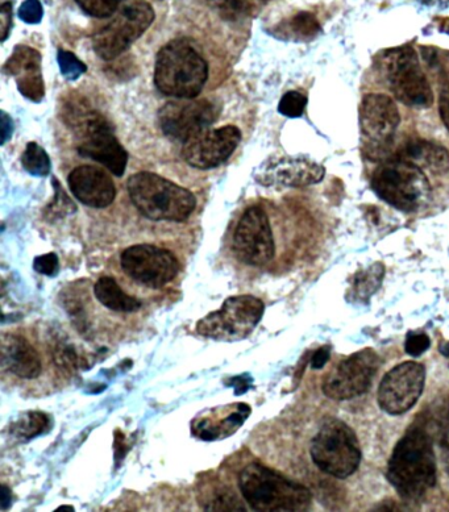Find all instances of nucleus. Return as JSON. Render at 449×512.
<instances>
[{
	"label": "nucleus",
	"instance_id": "nucleus-15",
	"mask_svg": "<svg viewBox=\"0 0 449 512\" xmlns=\"http://www.w3.org/2000/svg\"><path fill=\"white\" fill-rule=\"evenodd\" d=\"M234 251L249 266H264L276 255V244L268 215L259 206L249 207L239 220L234 236Z\"/></svg>",
	"mask_w": 449,
	"mask_h": 512
},
{
	"label": "nucleus",
	"instance_id": "nucleus-4",
	"mask_svg": "<svg viewBox=\"0 0 449 512\" xmlns=\"http://www.w3.org/2000/svg\"><path fill=\"white\" fill-rule=\"evenodd\" d=\"M127 189L137 210L156 222H185L197 206L190 190L155 173L133 174Z\"/></svg>",
	"mask_w": 449,
	"mask_h": 512
},
{
	"label": "nucleus",
	"instance_id": "nucleus-25",
	"mask_svg": "<svg viewBox=\"0 0 449 512\" xmlns=\"http://www.w3.org/2000/svg\"><path fill=\"white\" fill-rule=\"evenodd\" d=\"M384 265L377 262L365 269L364 272L356 274L352 285V297L355 301H368L378 289H380L382 280H384Z\"/></svg>",
	"mask_w": 449,
	"mask_h": 512
},
{
	"label": "nucleus",
	"instance_id": "nucleus-21",
	"mask_svg": "<svg viewBox=\"0 0 449 512\" xmlns=\"http://www.w3.org/2000/svg\"><path fill=\"white\" fill-rule=\"evenodd\" d=\"M2 368L22 378L35 380L43 370L41 357L36 348L24 336L7 333L2 337Z\"/></svg>",
	"mask_w": 449,
	"mask_h": 512
},
{
	"label": "nucleus",
	"instance_id": "nucleus-2",
	"mask_svg": "<svg viewBox=\"0 0 449 512\" xmlns=\"http://www.w3.org/2000/svg\"><path fill=\"white\" fill-rule=\"evenodd\" d=\"M245 502L259 512H301L311 507L310 490L290 481L260 462H251L239 474Z\"/></svg>",
	"mask_w": 449,
	"mask_h": 512
},
{
	"label": "nucleus",
	"instance_id": "nucleus-30",
	"mask_svg": "<svg viewBox=\"0 0 449 512\" xmlns=\"http://www.w3.org/2000/svg\"><path fill=\"white\" fill-rule=\"evenodd\" d=\"M205 509L209 511H245V507L238 497L226 489L212 491L211 497L206 495Z\"/></svg>",
	"mask_w": 449,
	"mask_h": 512
},
{
	"label": "nucleus",
	"instance_id": "nucleus-37",
	"mask_svg": "<svg viewBox=\"0 0 449 512\" xmlns=\"http://www.w3.org/2000/svg\"><path fill=\"white\" fill-rule=\"evenodd\" d=\"M430 337L424 333H409L405 341V351L411 357L422 356L430 348Z\"/></svg>",
	"mask_w": 449,
	"mask_h": 512
},
{
	"label": "nucleus",
	"instance_id": "nucleus-26",
	"mask_svg": "<svg viewBox=\"0 0 449 512\" xmlns=\"http://www.w3.org/2000/svg\"><path fill=\"white\" fill-rule=\"evenodd\" d=\"M49 428L48 416L39 411H29L12 424V434L18 439L28 441L44 434Z\"/></svg>",
	"mask_w": 449,
	"mask_h": 512
},
{
	"label": "nucleus",
	"instance_id": "nucleus-35",
	"mask_svg": "<svg viewBox=\"0 0 449 512\" xmlns=\"http://www.w3.org/2000/svg\"><path fill=\"white\" fill-rule=\"evenodd\" d=\"M54 361L58 368L65 370V372H74L78 368V356L76 351L70 345H58L54 349Z\"/></svg>",
	"mask_w": 449,
	"mask_h": 512
},
{
	"label": "nucleus",
	"instance_id": "nucleus-29",
	"mask_svg": "<svg viewBox=\"0 0 449 512\" xmlns=\"http://www.w3.org/2000/svg\"><path fill=\"white\" fill-rule=\"evenodd\" d=\"M430 432L432 439L438 443L440 459L449 474V407L439 412Z\"/></svg>",
	"mask_w": 449,
	"mask_h": 512
},
{
	"label": "nucleus",
	"instance_id": "nucleus-16",
	"mask_svg": "<svg viewBox=\"0 0 449 512\" xmlns=\"http://www.w3.org/2000/svg\"><path fill=\"white\" fill-rule=\"evenodd\" d=\"M401 123L396 102L385 94L365 95L360 107V126L369 151L381 153L392 143L394 133Z\"/></svg>",
	"mask_w": 449,
	"mask_h": 512
},
{
	"label": "nucleus",
	"instance_id": "nucleus-40",
	"mask_svg": "<svg viewBox=\"0 0 449 512\" xmlns=\"http://www.w3.org/2000/svg\"><path fill=\"white\" fill-rule=\"evenodd\" d=\"M331 357V348L330 347H322L319 348L317 352L314 353V356L311 357V368L314 370H319L326 366L328 360Z\"/></svg>",
	"mask_w": 449,
	"mask_h": 512
},
{
	"label": "nucleus",
	"instance_id": "nucleus-44",
	"mask_svg": "<svg viewBox=\"0 0 449 512\" xmlns=\"http://www.w3.org/2000/svg\"><path fill=\"white\" fill-rule=\"evenodd\" d=\"M234 381L238 382L239 385H234L236 389V395H240L245 393L249 389V380H244V378H234Z\"/></svg>",
	"mask_w": 449,
	"mask_h": 512
},
{
	"label": "nucleus",
	"instance_id": "nucleus-32",
	"mask_svg": "<svg viewBox=\"0 0 449 512\" xmlns=\"http://www.w3.org/2000/svg\"><path fill=\"white\" fill-rule=\"evenodd\" d=\"M224 18L231 20L243 18L251 12V3L248 0H206Z\"/></svg>",
	"mask_w": 449,
	"mask_h": 512
},
{
	"label": "nucleus",
	"instance_id": "nucleus-46",
	"mask_svg": "<svg viewBox=\"0 0 449 512\" xmlns=\"http://www.w3.org/2000/svg\"><path fill=\"white\" fill-rule=\"evenodd\" d=\"M62 510H65V511H74V507H70V506H61V507H58L57 511H62Z\"/></svg>",
	"mask_w": 449,
	"mask_h": 512
},
{
	"label": "nucleus",
	"instance_id": "nucleus-33",
	"mask_svg": "<svg viewBox=\"0 0 449 512\" xmlns=\"http://www.w3.org/2000/svg\"><path fill=\"white\" fill-rule=\"evenodd\" d=\"M307 106V98L298 91H289L278 104V111L286 118H301Z\"/></svg>",
	"mask_w": 449,
	"mask_h": 512
},
{
	"label": "nucleus",
	"instance_id": "nucleus-8",
	"mask_svg": "<svg viewBox=\"0 0 449 512\" xmlns=\"http://www.w3.org/2000/svg\"><path fill=\"white\" fill-rule=\"evenodd\" d=\"M381 66L386 82L399 102L413 108L432 106L434 93L413 48L401 47L386 52Z\"/></svg>",
	"mask_w": 449,
	"mask_h": 512
},
{
	"label": "nucleus",
	"instance_id": "nucleus-1",
	"mask_svg": "<svg viewBox=\"0 0 449 512\" xmlns=\"http://www.w3.org/2000/svg\"><path fill=\"white\" fill-rule=\"evenodd\" d=\"M434 439L421 424H415L398 441L386 477L402 498L418 501L436 485L438 464Z\"/></svg>",
	"mask_w": 449,
	"mask_h": 512
},
{
	"label": "nucleus",
	"instance_id": "nucleus-18",
	"mask_svg": "<svg viewBox=\"0 0 449 512\" xmlns=\"http://www.w3.org/2000/svg\"><path fill=\"white\" fill-rule=\"evenodd\" d=\"M326 169L307 158L282 157L265 162L257 170L256 180L265 186L305 187L323 180Z\"/></svg>",
	"mask_w": 449,
	"mask_h": 512
},
{
	"label": "nucleus",
	"instance_id": "nucleus-41",
	"mask_svg": "<svg viewBox=\"0 0 449 512\" xmlns=\"http://www.w3.org/2000/svg\"><path fill=\"white\" fill-rule=\"evenodd\" d=\"M439 111L444 126H446L449 131V85L444 87L442 94H440Z\"/></svg>",
	"mask_w": 449,
	"mask_h": 512
},
{
	"label": "nucleus",
	"instance_id": "nucleus-5",
	"mask_svg": "<svg viewBox=\"0 0 449 512\" xmlns=\"http://www.w3.org/2000/svg\"><path fill=\"white\" fill-rule=\"evenodd\" d=\"M374 193L403 212H414L426 205L431 186L423 170L407 158H389L382 162L372 177Z\"/></svg>",
	"mask_w": 449,
	"mask_h": 512
},
{
	"label": "nucleus",
	"instance_id": "nucleus-38",
	"mask_svg": "<svg viewBox=\"0 0 449 512\" xmlns=\"http://www.w3.org/2000/svg\"><path fill=\"white\" fill-rule=\"evenodd\" d=\"M58 257L56 253H48V255L39 256L33 261V269L37 273L44 274V276L54 277L58 273Z\"/></svg>",
	"mask_w": 449,
	"mask_h": 512
},
{
	"label": "nucleus",
	"instance_id": "nucleus-13",
	"mask_svg": "<svg viewBox=\"0 0 449 512\" xmlns=\"http://www.w3.org/2000/svg\"><path fill=\"white\" fill-rule=\"evenodd\" d=\"M220 108L210 99H180L166 103L159 112L161 131L170 139L190 140L209 129L218 119Z\"/></svg>",
	"mask_w": 449,
	"mask_h": 512
},
{
	"label": "nucleus",
	"instance_id": "nucleus-23",
	"mask_svg": "<svg viewBox=\"0 0 449 512\" xmlns=\"http://www.w3.org/2000/svg\"><path fill=\"white\" fill-rule=\"evenodd\" d=\"M407 160L413 161L421 169L432 173H444L449 168V153L442 145L432 141L417 139L410 141L405 149Z\"/></svg>",
	"mask_w": 449,
	"mask_h": 512
},
{
	"label": "nucleus",
	"instance_id": "nucleus-12",
	"mask_svg": "<svg viewBox=\"0 0 449 512\" xmlns=\"http://www.w3.org/2000/svg\"><path fill=\"white\" fill-rule=\"evenodd\" d=\"M380 365V357L370 348L353 353L324 378L323 393L334 401L359 398L372 386Z\"/></svg>",
	"mask_w": 449,
	"mask_h": 512
},
{
	"label": "nucleus",
	"instance_id": "nucleus-10",
	"mask_svg": "<svg viewBox=\"0 0 449 512\" xmlns=\"http://www.w3.org/2000/svg\"><path fill=\"white\" fill-rule=\"evenodd\" d=\"M155 16V10L147 2H133L124 7L108 26L94 36L95 53L102 60H115L144 35L155 22Z\"/></svg>",
	"mask_w": 449,
	"mask_h": 512
},
{
	"label": "nucleus",
	"instance_id": "nucleus-9",
	"mask_svg": "<svg viewBox=\"0 0 449 512\" xmlns=\"http://www.w3.org/2000/svg\"><path fill=\"white\" fill-rule=\"evenodd\" d=\"M69 119L72 120L73 126L80 129L82 133L78 153L82 157L99 162L114 176L122 177L126 172L128 154L116 139L107 120L97 112L85 110L74 111Z\"/></svg>",
	"mask_w": 449,
	"mask_h": 512
},
{
	"label": "nucleus",
	"instance_id": "nucleus-31",
	"mask_svg": "<svg viewBox=\"0 0 449 512\" xmlns=\"http://www.w3.org/2000/svg\"><path fill=\"white\" fill-rule=\"evenodd\" d=\"M85 14L93 18L105 19L114 15L126 0H76Z\"/></svg>",
	"mask_w": 449,
	"mask_h": 512
},
{
	"label": "nucleus",
	"instance_id": "nucleus-6",
	"mask_svg": "<svg viewBox=\"0 0 449 512\" xmlns=\"http://www.w3.org/2000/svg\"><path fill=\"white\" fill-rule=\"evenodd\" d=\"M310 455L319 470L339 480L355 474L363 457L355 431L338 419L323 424L311 441Z\"/></svg>",
	"mask_w": 449,
	"mask_h": 512
},
{
	"label": "nucleus",
	"instance_id": "nucleus-45",
	"mask_svg": "<svg viewBox=\"0 0 449 512\" xmlns=\"http://www.w3.org/2000/svg\"><path fill=\"white\" fill-rule=\"evenodd\" d=\"M419 2L428 7H446L449 4V0H419Z\"/></svg>",
	"mask_w": 449,
	"mask_h": 512
},
{
	"label": "nucleus",
	"instance_id": "nucleus-14",
	"mask_svg": "<svg viewBox=\"0 0 449 512\" xmlns=\"http://www.w3.org/2000/svg\"><path fill=\"white\" fill-rule=\"evenodd\" d=\"M426 369L415 361L403 362L382 378L378 387V405L390 415L409 412L423 393Z\"/></svg>",
	"mask_w": 449,
	"mask_h": 512
},
{
	"label": "nucleus",
	"instance_id": "nucleus-20",
	"mask_svg": "<svg viewBox=\"0 0 449 512\" xmlns=\"http://www.w3.org/2000/svg\"><path fill=\"white\" fill-rule=\"evenodd\" d=\"M4 72L15 78L20 93L29 101L40 102L44 98L41 56L35 49L18 45L4 65Z\"/></svg>",
	"mask_w": 449,
	"mask_h": 512
},
{
	"label": "nucleus",
	"instance_id": "nucleus-11",
	"mask_svg": "<svg viewBox=\"0 0 449 512\" xmlns=\"http://www.w3.org/2000/svg\"><path fill=\"white\" fill-rule=\"evenodd\" d=\"M123 272L148 289L159 290L180 272V261L168 249L151 244L132 245L120 257Z\"/></svg>",
	"mask_w": 449,
	"mask_h": 512
},
{
	"label": "nucleus",
	"instance_id": "nucleus-27",
	"mask_svg": "<svg viewBox=\"0 0 449 512\" xmlns=\"http://www.w3.org/2000/svg\"><path fill=\"white\" fill-rule=\"evenodd\" d=\"M285 35L294 40H309L317 36L320 26L317 18L309 12H299L284 24Z\"/></svg>",
	"mask_w": 449,
	"mask_h": 512
},
{
	"label": "nucleus",
	"instance_id": "nucleus-19",
	"mask_svg": "<svg viewBox=\"0 0 449 512\" xmlns=\"http://www.w3.org/2000/svg\"><path fill=\"white\" fill-rule=\"evenodd\" d=\"M68 182L74 197L89 207H108L116 197L114 181L105 170L99 169L97 166H78L70 173Z\"/></svg>",
	"mask_w": 449,
	"mask_h": 512
},
{
	"label": "nucleus",
	"instance_id": "nucleus-34",
	"mask_svg": "<svg viewBox=\"0 0 449 512\" xmlns=\"http://www.w3.org/2000/svg\"><path fill=\"white\" fill-rule=\"evenodd\" d=\"M58 65H60V70L62 76L69 81H76V79L80 78L82 74L86 73V65L77 58L76 54L68 51H60L58 52Z\"/></svg>",
	"mask_w": 449,
	"mask_h": 512
},
{
	"label": "nucleus",
	"instance_id": "nucleus-3",
	"mask_svg": "<svg viewBox=\"0 0 449 512\" xmlns=\"http://www.w3.org/2000/svg\"><path fill=\"white\" fill-rule=\"evenodd\" d=\"M209 79V65L193 43L176 39L166 44L156 58L155 82L162 94L194 99Z\"/></svg>",
	"mask_w": 449,
	"mask_h": 512
},
{
	"label": "nucleus",
	"instance_id": "nucleus-28",
	"mask_svg": "<svg viewBox=\"0 0 449 512\" xmlns=\"http://www.w3.org/2000/svg\"><path fill=\"white\" fill-rule=\"evenodd\" d=\"M23 168L35 177H47L51 173V158L39 144L28 143L22 157Z\"/></svg>",
	"mask_w": 449,
	"mask_h": 512
},
{
	"label": "nucleus",
	"instance_id": "nucleus-43",
	"mask_svg": "<svg viewBox=\"0 0 449 512\" xmlns=\"http://www.w3.org/2000/svg\"><path fill=\"white\" fill-rule=\"evenodd\" d=\"M0 503H2V510H7L11 506V490L6 485H2L0 490Z\"/></svg>",
	"mask_w": 449,
	"mask_h": 512
},
{
	"label": "nucleus",
	"instance_id": "nucleus-39",
	"mask_svg": "<svg viewBox=\"0 0 449 512\" xmlns=\"http://www.w3.org/2000/svg\"><path fill=\"white\" fill-rule=\"evenodd\" d=\"M12 26V3H3L2 10H0V31H2V41H6L10 35Z\"/></svg>",
	"mask_w": 449,
	"mask_h": 512
},
{
	"label": "nucleus",
	"instance_id": "nucleus-24",
	"mask_svg": "<svg viewBox=\"0 0 449 512\" xmlns=\"http://www.w3.org/2000/svg\"><path fill=\"white\" fill-rule=\"evenodd\" d=\"M94 295L99 303L115 312H136L141 308L139 299L124 293L119 283L111 277L99 278L94 285Z\"/></svg>",
	"mask_w": 449,
	"mask_h": 512
},
{
	"label": "nucleus",
	"instance_id": "nucleus-36",
	"mask_svg": "<svg viewBox=\"0 0 449 512\" xmlns=\"http://www.w3.org/2000/svg\"><path fill=\"white\" fill-rule=\"evenodd\" d=\"M44 8L40 0H24L19 8V18L27 24H39L43 20Z\"/></svg>",
	"mask_w": 449,
	"mask_h": 512
},
{
	"label": "nucleus",
	"instance_id": "nucleus-7",
	"mask_svg": "<svg viewBox=\"0 0 449 512\" xmlns=\"http://www.w3.org/2000/svg\"><path fill=\"white\" fill-rule=\"evenodd\" d=\"M265 305L253 295H236L224 301L218 311L210 312L197 323V332L207 339L238 341L251 335L263 319Z\"/></svg>",
	"mask_w": 449,
	"mask_h": 512
},
{
	"label": "nucleus",
	"instance_id": "nucleus-17",
	"mask_svg": "<svg viewBox=\"0 0 449 512\" xmlns=\"http://www.w3.org/2000/svg\"><path fill=\"white\" fill-rule=\"evenodd\" d=\"M240 140V129L235 126L205 129L186 141L182 157L193 168H216L232 156Z\"/></svg>",
	"mask_w": 449,
	"mask_h": 512
},
{
	"label": "nucleus",
	"instance_id": "nucleus-42",
	"mask_svg": "<svg viewBox=\"0 0 449 512\" xmlns=\"http://www.w3.org/2000/svg\"><path fill=\"white\" fill-rule=\"evenodd\" d=\"M12 132H14V123L6 112H2V144H6L11 139Z\"/></svg>",
	"mask_w": 449,
	"mask_h": 512
},
{
	"label": "nucleus",
	"instance_id": "nucleus-22",
	"mask_svg": "<svg viewBox=\"0 0 449 512\" xmlns=\"http://www.w3.org/2000/svg\"><path fill=\"white\" fill-rule=\"evenodd\" d=\"M249 415H251V407L239 403L231 412L224 415L223 419H218L219 423H211L206 419H202L201 422L194 420L193 432L199 439L206 441L224 439V437L234 435L243 426Z\"/></svg>",
	"mask_w": 449,
	"mask_h": 512
}]
</instances>
